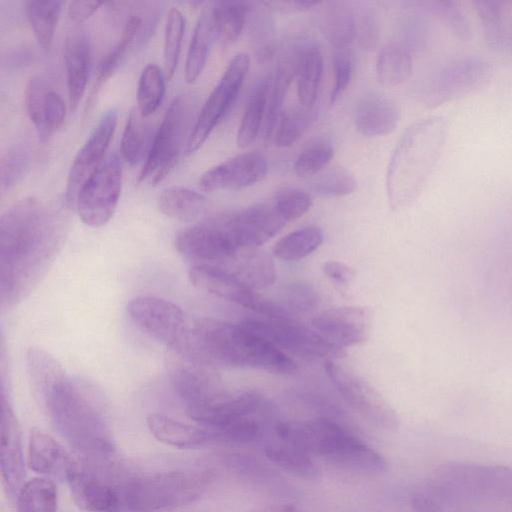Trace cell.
Segmentation results:
<instances>
[{
    "label": "cell",
    "instance_id": "obj_1",
    "mask_svg": "<svg viewBox=\"0 0 512 512\" xmlns=\"http://www.w3.org/2000/svg\"><path fill=\"white\" fill-rule=\"evenodd\" d=\"M63 240L54 213L38 198L25 197L0 218V295L3 308L25 299L45 275Z\"/></svg>",
    "mask_w": 512,
    "mask_h": 512
},
{
    "label": "cell",
    "instance_id": "obj_2",
    "mask_svg": "<svg viewBox=\"0 0 512 512\" xmlns=\"http://www.w3.org/2000/svg\"><path fill=\"white\" fill-rule=\"evenodd\" d=\"M210 365L292 374L297 365L282 349L241 324L200 318L188 325L180 346Z\"/></svg>",
    "mask_w": 512,
    "mask_h": 512
},
{
    "label": "cell",
    "instance_id": "obj_3",
    "mask_svg": "<svg viewBox=\"0 0 512 512\" xmlns=\"http://www.w3.org/2000/svg\"><path fill=\"white\" fill-rule=\"evenodd\" d=\"M449 124L443 116H429L412 123L399 138L386 173L390 206H409L422 192L445 147Z\"/></svg>",
    "mask_w": 512,
    "mask_h": 512
},
{
    "label": "cell",
    "instance_id": "obj_4",
    "mask_svg": "<svg viewBox=\"0 0 512 512\" xmlns=\"http://www.w3.org/2000/svg\"><path fill=\"white\" fill-rule=\"evenodd\" d=\"M40 397L55 429L81 460L111 459L114 453L111 430L99 406L78 382L67 375Z\"/></svg>",
    "mask_w": 512,
    "mask_h": 512
},
{
    "label": "cell",
    "instance_id": "obj_5",
    "mask_svg": "<svg viewBox=\"0 0 512 512\" xmlns=\"http://www.w3.org/2000/svg\"><path fill=\"white\" fill-rule=\"evenodd\" d=\"M279 438L294 443L312 457L341 468L381 473L386 470L385 458L356 435L324 417L304 421L278 423Z\"/></svg>",
    "mask_w": 512,
    "mask_h": 512
},
{
    "label": "cell",
    "instance_id": "obj_6",
    "mask_svg": "<svg viewBox=\"0 0 512 512\" xmlns=\"http://www.w3.org/2000/svg\"><path fill=\"white\" fill-rule=\"evenodd\" d=\"M213 479L209 469L174 470L133 476L122 481L123 508L133 512H156L197 500Z\"/></svg>",
    "mask_w": 512,
    "mask_h": 512
},
{
    "label": "cell",
    "instance_id": "obj_7",
    "mask_svg": "<svg viewBox=\"0 0 512 512\" xmlns=\"http://www.w3.org/2000/svg\"><path fill=\"white\" fill-rule=\"evenodd\" d=\"M195 115L196 100L192 95H178L170 102L155 131L138 183L151 181L152 185H157L171 172L184 144L186 148L197 118Z\"/></svg>",
    "mask_w": 512,
    "mask_h": 512
},
{
    "label": "cell",
    "instance_id": "obj_8",
    "mask_svg": "<svg viewBox=\"0 0 512 512\" xmlns=\"http://www.w3.org/2000/svg\"><path fill=\"white\" fill-rule=\"evenodd\" d=\"M493 73V66L483 58L473 55L455 58L427 79L420 100L429 108L440 106L484 87Z\"/></svg>",
    "mask_w": 512,
    "mask_h": 512
},
{
    "label": "cell",
    "instance_id": "obj_9",
    "mask_svg": "<svg viewBox=\"0 0 512 512\" xmlns=\"http://www.w3.org/2000/svg\"><path fill=\"white\" fill-rule=\"evenodd\" d=\"M280 349L313 359L338 360L346 355L339 347L290 316L280 318L248 317L240 323Z\"/></svg>",
    "mask_w": 512,
    "mask_h": 512
},
{
    "label": "cell",
    "instance_id": "obj_10",
    "mask_svg": "<svg viewBox=\"0 0 512 512\" xmlns=\"http://www.w3.org/2000/svg\"><path fill=\"white\" fill-rule=\"evenodd\" d=\"M188 276L197 289L250 309L259 316H290L282 307L258 294L236 274L221 266L198 263L190 268Z\"/></svg>",
    "mask_w": 512,
    "mask_h": 512
},
{
    "label": "cell",
    "instance_id": "obj_11",
    "mask_svg": "<svg viewBox=\"0 0 512 512\" xmlns=\"http://www.w3.org/2000/svg\"><path fill=\"white\" fill-rule=\"evenodd\" d=\"M324 369L342 399L360 416L384 430L398 429L397 413L367 381L334 360L325 361Z\"/></svg>",
    "mask_w": 512,
    "mask_h": 512
},
{
    "label": "cell",
    "instance_id": "obj_12",
    "mask_svg": "<svg viewBox=\"0 0 512 512\" xmlns=\"http://www.w3.org/2000/svg\"><path fill=\"white\" fill-rule=\"evenodd\" d=\"M122 187V165L116 153L105 158L81 188L74 205L81 221L101 227L113 217Z\"/></svg>",
    "mask_w": 512,
    "mask_h": 512
},
{
    "label": "cell",
    "instance_id": "obj_13",
    "mask_svg": "<svg viewBox=\"0 0 512 512\" xmlns=\"http://www.w3.org/2000/svg\"><path fill=\"white\" fill-rule=\"evenodd\" d=\"M249 66L250 57L247 53H238L231 59L218 84L197 115L185 148L186 154H192L199 149L214 127L231 109Z\"/></svg>",
    "mask_w": 512,
    "mask_h": 512
},
{
    "label": "cell",
    "instance_id": "obj_14",
    "mask_svg": "<svg viewBox=\"0 0 512 512\" xmlns=\"http://www.w3.org/2000/svg\"><path fill=\"white\" fill-rule=\"evenodd\" d=\"M211 366L185 349L168 348L166 371L186 407L203 403L221 392Z\"/></svg>",
    "mask_w": 512,
    "mask_h": 512
},
{
    "label": "cell",
    "instance_id": "obj_15",
    "mask_svg": "<svg viewBox=\"0 0 512 512\" xmlns=\"http://www.w3.org/2000/svg\"><path fill=\"white\" fill-rule=\"evenodd\" d=\"M127 313L143 332L168 348L181 345L188 329L182 309L175 303L153 296H139L127 304Z\"/></svg>",
    "mask_w": 512,
    "mask_h": 512
},
{
    "label": "cell",
    "instance_id": "obj_16",
    "mask_svg": "<svg viewBox=\"0 0 512 512\" xmlns=\"http://www.w3.org/2000/svg\"><path fill=\"white\" fill-rule=\"evenodd\" d=\"M98 462L77 461L67 479L76 505L86 512H119L123 508L122 481L99 472Z\"/></svg>",
    "mask_w": 512,
    "mask_h": 512
},
{
    "label": "cell",
    "instance_id": "obj_17",
    "mask_svg": "<svg viewBox=\"0 0 512 512\" xmlns=\"http://www.w3.org/2000/svg\"><path fill=\"white\" fill-rule=\"evenodd\" d=\"M175 247L185 257L205 264L234 259L241 251L224 215L179 231L175 236Z\"/></svg>",
    "mask_w": 512,
    "mask_h": 512
},
{
    "label": "cell",
    "instance_id": "obj_18",
    "mask_svg": "<svg viewBox=\"0 0 512 512\" xmlns=\"http://www.w3.org/2000/svg\"><path fill=\"white\" fill-rule=\"evenodd\" d=\"M261 395L250 390L221 391L209 400L186 407L187 415L198 425L211 430L215 441L236 422L253 417L262 407Z\"/></svg>",
    "mask_w": 512,
    "mask_h": 512
},
{
    "label": "cell",
    "instance_id": "obj_19",
    "mask_svg": "<svg viewBox=\"0 0 512 512\" xmlns=\"http://www.w3.org/2000/svg\"><path fill=\"white\" fill-rule=\"evenodd\" d=\"M117 118L116 108L107 110L76 154L68 173L65 190L66 203L70 208H74L81 188L105 160L104 155L113 137Z\"/></svg>",
    "mask_w": 512,
    "mask_h": 512
},
{
    "label": "cell",
    "instance_id": "obj_20",
    "mask_svg": "<svg viewBox=\"0 0 512 512\" xmlns=\"http://www.w3.org/2000/svg\"><path fill=\"white\" fill-rule=\"evenodd\" d=\"M224 217L236 244L245 251L255 250L286 224L272 202L256 204Z\"/></svg>",
    "mask_w": 512,
    "mask_h": 512
},
{
    "label": "cell",
    "instance_id": "obj_21",
    "mask_svg": "<svg viewBox=\"0 0 512 512\" xmlns=\"http://www.w3.org/2000/svg\"><path fill=\"white\" fill-rule=\"evenodd\" d=\"M267 171L262 153L247 152L207 170L199 179V187L207 192L241 190L264 179Z\"/></svg>",
    "mask_w": 512,
    "mask_h": 512
},
{
    "label": "cell",
    "instance_id": "obj_22",
    "mask_svg": "<svg viewBox=\"0 0 512 512\" xmlns=\"http://www.w3.org/2000/svg\"><path fill=\"white\" fill-rule=\"evenodd\" d=\"M312 327L326 340L345 349L367 341L370 335L371 315L363 307L331 308L315 316L312 319Z\"/></svg>",
    "mask_w": 512,
    "mask_h": 512
},
{
    "label": "cell",
    "instance_id": "obj_23",
    "mask_svg": "<svg viewBox=\"0 0 512 512\" xmlns=\"http://www.w3.org/2000/svg\"><path fill=\"white\" fill-rule=\"evenodd\" d=\"M24 102L40 141H46L64 122L66 104L62 95L43 77L34 76L26 85Z\"/></svg>",
    "mask_w": 512,
    "mask_h": 512
},
{
    "label": "cell",
    "instance_id": "obj_24",
    "mask_svg": "<svg viewBox=\"0 0 512 512\" xmlns=\"http://www.w3.org/2000/svg\"><path fill=\"white\" fill-rule=\"evenodd\" d=\"M0 467L6 488L17 494L25 483V459L20 426L4 393L1 395Z\"/></svg>",
    "mask_w": 512,
    "mask_h": 512
},
{
    "label": "cell",
    "instance_id": "obj_25",
    "mask_svg": "<svg viewBox=\"0 0 512 512\" xmlns=\"http://www.w3.org/2000/svg\"><path fill=\"white\" fill-rule=\"evenodd\" d=\"M76 462L51 435L38 428L31 430L27 465L32 471L67 481Z\"/></svg>",
    "mask_w": 512,
    "mask_h": 512
},
{
    "label": "cell",
    "instance_id": "obj_26",
    "mask_svg": "<svg viewBox=\"0 0 512 512\" xmlns=\"http://www.w3.org/2000/svg\"><path fill=\"white\" fill-rule=\"evenodd\" d=\"M64 66L71 110H76L86 89L91 66V45L84 29H73L64 43Z\"/></svg>",
    "mask_w": 512,
    "mask_h": 512
},
{
    "label": "cell",
    "instance_id": "obj_27",
    "mask_svg": "<svg viewBox=\"0 0 512 512\" xmlns=\"http://www.w3.org/2000/svg\"><path fill=\"white\" fill-rule=\"evenodd\" d=\"M400 111L390 98L376 93L363 96L356 104L353 120L359 133L368 137L391 133L398 125Z\"/></svg>",
    "mask_w": 512,
    "mask_h": 512
},
{
    "label": "cell",
    "instance_id": "obj_28",
    "mask_svg": "<svg viewBox=\"0 0 512 512\" xmlns=\"http://www.w3.org/2000/svg\"><path fill=\"white\" fill-rule=\"evenodd\" d=\"M297 60L298 45H293L281 54L274 75L271 76L262 127V137L265 142H269L275 132L285 96L293 78L296 76Z\"/></svg>",
    "mask_w": 512,
    "mask_h": 512
},
{
    "label": "cell",
    "instance_id": "obj_29",
    "mask_svg": "<svg viewBox=\"0 0 512 512\" xmlns=\"http://www.w3.org/2000/svg\"><path fill=\"white\" fill-rule=\"evenodd\" d=\"M151 434L160 442L179 449H194L215 441L211 430L175 420L160 413L146 418Z\"/></svg>",
    "mask_w": 512,
    "mask_h": 512
},
{
    "label": "cell",
    "instance_id": "obj_30",
    "mask_svg": "<svg viewBox=\"0 0 512 512\" xmlns=\"http://www.w3.org/2000/svg\"><path fill=\"white\" fill-rule=\"evenodd\" d=\"M315 13L317 27L336 49L348 48L354 33V11L351 3L342 0L319 2Z\"/></svg>",
    "mask_w": 512,
    "mask_h": 512
},
{
    "label": "cell",
    "instance_id": "obj_31",
    "mask_svg": "<svg viewBox=\"0 0 512 512\" xmlns=\"http://www.w3.org/2000/svg\"><path fill=\"white\" fill-rule=\"evenodd\" d=\"M323 73V58L319 47L312 42L298 45L297 93L300 105L313 109Z\"/></svg>",
    "mask_w": 512,
    "mask_h": 512
},
{
    "label": "cell",
    "instance_id": "obj_32",
    "mask_svg": "<svg viewBox=\"0 0 512 512\" xmlns=\"http://www.w3.org/2000/svg\"><path fill=\"white\" fill-rule=\"evenodd\" d=\"M217 32L211 3L201 12L196 22L185 61V80L195 82L201 75Z\"/></svg>",
    "mask_w": 512,
    "mask_h": 512
},
{
    "label": "cell",
    "instance_id": "obj_33",
    "mask_svg": "<svg viewBox=\"0 0 512 512\" xmlns=\"http://www.w3.org/2000/svg\"><path fill=\"white\" fill-rule=\"evenodd\" d=\"M266 457L283 471L304 480L319 478L313 457L298 445L279 438L264 446Z\"/></svg>",
    "mask_w": 512,
    "mask_h": 512
},
{
    "label": "cell",
    "instance_id": "obj_34",
    "mask_svg": "<svg viewBox=\"0 0 512 512\" xmlns=\"http://www.w3.org/2000/svg\"><path fill=\"white\" fill-rule=\"evenodd\" d=\"M155 132L148 117L134 107L127 117L121 138V155L130 165L145 161L150 151Z\"/></svg>",
    "mask_w": 512,
    "mask_h": 512
},
{
    "label": "cell",
    "instance_id": "obj_35",
    "mask_svg": "<svg viewBox=\"0 0 512 512\" xmlns=\"http://www.w3.org/2000/svg\"><path fill=\"white\" fill-rule=\"evenodd\" d=\"M159 210L166 216L194 221L200 218L207 207V199L201 193L182 186L163 189L157 198Z\"/></svg>",
    "mask_w": 512,
    "mask_h": 512
},
{
    "label": "cell",
    "instance_id": "obj_36",
    "mask_svg": "<svg viewBox=\"0 0 512 512\" xmlns=\"http://www.w3.org/2000/svg\"><path fill=\"white\" fill-rule=\"evenodd\" d=\"M271 76H264L255 83L237 132V145L249 147L258 137L264 122ZM263 127V126H262Z\"/></svg>",
    "mask_w": 512,
    "mask_h": 512
},
{
    "label": "cell",
    "instance_id": "obj_37",
    "mask_svg": "<svg viewBox=\"0 0 512 512\" xmlns=\"http://www.w3.org/2000/svg\"><path fill=\"white\" fill-rule=\"evenodd\" d=\"M268 11L262 2H249L246 24L251 46L259 61L271 58L276 49V28Z\"/></svg>",
    "mask_w": 512,
    "mask_h": 512
},
{
    "label": "cell",
    "instance_id": "obj_38",
    "mask_svg": "<svg viewBox=\"0 0 512 512\" xmlns=\"http://www.w3.org/2000/svg\"><path fill=\"white\" fill-rule=\"evenodd\" d=\"M411 73V51L404 44L392 42L380 50L376 61V74L383 86H397L407 80Z\"/></svg>",
    "mask_w": 512,
    "mask_h": 512
},
{
    "label": "cell",
    "instance_id": "obj_39",
    "mask_svg": "<svg viewBox=\"0 0 512 512\" xmlns=\"http://www.w3.org/2000/svg\"><path fill=\"white\" fill-rule=\"evenodd\" d=\"M506 4L498 0L474 1L484 40L492 49L499 50L506 47L508 29Z\"/></svg>",
    "mask_w": 512,
    "mask_h": 512
},
{
    "label": "cell",
    "instance_id": "obj_40",
    "mask_svg": "<svg viewBox=\"0 0 512 512\" xmlns=\"http://www.w3.org/2000/svg\"><path fill=\"white\" fill-rule=\"evenodd\" d=\"M57 489L45 477L25 481L17 493V512H57Z\"/></svg>",
    "mask_w": 512,
    "mask_h": 512
},
{
    "label": "cell",
    "instance_id": "obj_41",
    "mask_svg": "<svg viewBox=\"0 0 512 512\" xmlns=\"http://www.w3.org/2000/svg\"><path fill=\"white\" fill-rule=\"evenodd\" d=\"M25 13L38 44L49 50L62 9L61 1H26Z\"/></svg>",
    "mask_w": 512,
    "mask_h": 512
},
{
    "label": "cell",
    "instance_id": "obj_42",
    "mask_svg": "<svg viewBox=\"0 0 512 512\" xmlns=\"http://www.w3.org/2000/svg\"><path fill=\"white\" fill-rule=\"evenodd\" d=\"M217 38L224 43L238 39L247 23L249 2L216 1L211 2Z\"/></svg>",
    "mask_w": 512,
    "mask_h": 512
},
{
    "label": "cell",
    "instance_id": "obj_43",
    "mask_svg": "<svg viewBox=\"0 0 512 512\" xmlns=\"http://www.w3.org/2000/svg\"><path fill=\"white\" fill-rule=\"evenodd\" d=\"M323 241L322 230L309 225L290 232L273 248L274 255L281 260L296 261L310 255Z\"/></svg>",
    "mask_w": 512,
    "mask_h": 512
},
{
    "label": "cell",
    "instance_id": "obj_44",
    "mask_svg": "<svg viewBox=\"0 0 512 512\" xmlns=\"http://www.w3.org/2000/svg\"><path fill=\"white\" fill-rule=\"evenodd\" d=\"M165 73L156 64H148L141 72L137 85V108L149 117L160 106L165 93Z\"/></svg>",
    "mask_w": 512,
    "mask_h": 512
},
{
    "label": "cell",
    "instance_id": "obj_45",
    "mask_svg": "<svg viewBox=\"0 0 512 512\" xmlns=\"http://www.w3.org/2000/svg\"><path fill=\"white\" fill-rule=\"evenodd\" d=\"M314 117L313 109L302 105H294L282 111L274 132L276 145L279 147L293 145L306 132Z\"/></svg>",
    "mask_w": 512,
    "mask_h": 512
},
{
    "label": "cell",
    "instance_id": "obj_46",
    "mask_svg": "<svg viewBox=\"0 0 512 512\" xmlns=\"http://www.w3.org/2000/svg\"><path fill=\"white\" fill-rule=\"evenodd\" d=\"M184 32L185 18L179 9L172 7L167 13L163 42L164 73L168 80L177 68Z\"/></svg>",
    "mask_w": 512,
    "mask_h": 512
},
{
    "label": "cell",
    "instance_id": "obj_47",
    "mask_svg": "<svg viewBox=\"0 0 512 512\" xmlns=\"http://www.w3.org/2000/svg\"><path fill=\"white\" fill-rule=\"evenodd\" d=\"M334 146L328 137H319L311 141L298 155L294 171L300 177H311L321 172L331 161Z\"/></svg>",
    "mask_w": 512,
    "mask_h": 512
},
{
    "label": "cell",
    "instance_id": "obj_48",
    "mask_svg": "<svg viewBox=\"0 0 512 512\" xmlns=\"http://www.w3.org/2000/svg\"><path fill=\"white\" fill-rule=\"evenodd\" d=\"M31 161V150L24 143L7 149L1 158L0 184L4 193L13 188L26 174Z\"/></svg>",
    "mask_w": 512,
    "mask_h": 512
},
{
    "label": "cell",
    "instance_id": "obj_49",
    "mask_svg": "<svg viewBox=\"0 0 512 512\" xmlns=\"http://www.w3.org/2000/svg\"><path fill=\"white\" fill-rule=\"evenodd\" d=\"M232 271L252 288H262L271 285L276 272L273 262L264 254L248 253ZM231 271V270H230Z\"/></svg>",
    "mask_w": 512,
    "mask_h": 512
},
{
    "label": "cell",
    "instance_id": "obj_50",
    "mask_svg": "<svg viewBox=\"0 0 512 512\" xmlns=\"http://www.w3.org/2000/svg\"><path fill=\"white\" fill-rule=\"evenodd\" d=\"M354 33L363 50L374 51L380 40V24L374 8L367 3L353 6Z\"/></svg>",
    "mask_w": 512,
    "mask_h": 512
},
{
    "label": "cell",
    "instance_id": "obj_51",
    "mask_svg": "<svg viewBox=\"0 0 512 512\" xmlns=\"http://www.w3.org/2000/svg\"><path fill=\"white\" fill-rule=\"evenodd\" d=\"M357 188L354 176L344 168H335L311 182L310 190L323 197H341Z\"/></svg>",
    "mask_w": 512,
    "mask_h": 512
},
{
    "label": "cell",
    "instance_id": "obj_52",
    "mask_svg": "<svg viewBox=\"0 0 512 512\" xmlns=\"http://www.w3.org/2000/svg\"><path fill=\"white\" fill-rule=\"evenodd\" d=\"M431 9L455 37L461 41L470 40V21L459 3L451 0L435 1L431 3Z\"/></svg>",
    "mask_w": 512,
    "mask_h": 512
},
{
    "label": "cell",
    "instance_id": "obj_53",
    "mask_svg": "<svg viewBox=\"0 0 512 512\" xmlns=\"http://www.w3.org/2000/svg\"><path fill=\"white\" fill-rule=\"evenodd\" d=\"M272 203L280 215L288 221L302 217L312 206L311 196L299 188L286 187L277 191Z\"/></svg>",
    "mask_w": 512,
    "mask_h": 512
},
{
    "label": "cell",
    "instance_id": "obj_54",
    "mask_svg": "<svg viewBox=\"0 0 512 512\" xmlns=\"http://www.w3.org/2000/svg\"><path fill=\"white\" fill-rule=\"evenodd\" d=\"M333 70L334 84L330 93V106H333L345 92L352 78L353 61L347 49L336 50L333 56Z\"/></svg>",
    "mask_w": 512,
    "mask_h": 512
},
{
    "label": "cell",
    "instance_id": "obj_55",
    "mask_svg": "<svg viewBox=\"0 0 512 512\" xmlns=\"http://www.w3.org/2000/svg\"><path fill=\"white\" fill-rule=\"evenodd\" d=\"M286 301L291 309L307 312L317 307L319 296L317 291L306 283H292L286 290Z\"/></svg>",
    "mask_w": 512,
    "mask_h": 512
},
{
    "label": "cell",
    "instance_id": "obj_56",
    "mask_svg": "<svg viewBox=\"0 0 512 512\" xmlns=\"http://www.w3.org/2000/svg\"><path fill=\"white\" fill-rule=\"evenodd\" d=\"M411 506L414 512H442L439 498L431 486L415 491Z\"/></svg>",
    "mask_w": 512,
    "mask_h": 512
},
{
    "label": "cell",
    "instance_id": "obj_57",
    "mask_svg": "<svg viewBox=\"0 0 512 512\" xmlns=\"http://www.w3.org/2000/svg\"><path fill=\"white\" fill-rule=\"evenodd\" d=\"M427 32V25L422 19H411L405 28V46L410 51L411 49H420L427 41Z\"/></svg>",
    "mask_w": 512,
    "mask_h": 512
},
{
    "label": "cell",
    "instance_id": "obj_58",
    "mask_svg": "<svg viewBox=\"0 0 512 512\" xmlns=\"http://www.w3.org/2000/svg\"><path fill=\"white\" fill-rule=\"evenodd\" d=\"M324 274L338 285H348L355 276V271L339 261H329L323 265Z\"/></svg>",
    "mask_w": 512,
    "mask_h": 512
},
{
    "label": "cell",
    "instance_id": "obj_59",
    "mask_svg": "<svg viewBox=\"0 0 512 512\" xmlns=\"http://www.w3.org/2000/svg\"><path fill=\"white\" fill-rule=\"evenodd\" d=\"M101 2L96 1H72L68 6V15L75 23H82L93 15Z\"/></svg>",
    "mask_w": 512,
    "mask_h": 512
},
{
    "label": "cell",
    "instance_id": "obj_60",
    "mask_svg": "<svg viewBox=\"0 0 512 512\" xmlns=\"http://www.w3.org/2000/svg\"><path fill=\"white\" fill-rule=\"evenodd\" d=\"M319 2L315 1H264L262 4L268 9L280 13H295L306 11Z\"/></svg>",
    "mask_w": 512,
    "mask_h": 512
},
{
    "label": "cell",
    "instance_id": "obj_61",
    "mask_svg": "<svg viewBox=\"0 0 512 512\" xmlns=\"http://www.w3.org/2000/svg\"><path fill=\"white\" fill-rule=\"evenodd\" d=\"M249 512H302L298 507L290 503H272L254 508Z\"/></svg>",
    "mask_w": 512,
    "mask_h": 512
},
{
    "label": "cell",
    "instance_id": "obj_62",
    "mask_svg": "<svg viewBox=\"0 0 512 512\" xmlns=\"http://www.w3.org/2000/svg\"><path fill=\"white\" fill-rule=\"evenodd\" d=\"M506 47H510L512 49V22L508 24Z\"/></svg>",
    "mask_w": 512,
    "mask_h": 512
}]
</instances>
